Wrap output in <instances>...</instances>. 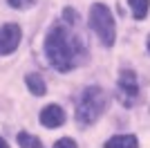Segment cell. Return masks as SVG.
Wrapping results in <instances>:
<instances>
[{"instance_id": "6da1fadb", "label": "cell", "mask_w": 150, "mask_h": 148, "mask_svg": "<svg viewBox=\"0 0 150 148\" xmlns=\"http://www.w3.org/2000/svg\"><path fill=\"white\" fill-rule=\"evenodd\" d=\"M45 54L52 68H56L58 72H69L76 68L83 58V47L74 36H69L67 29L56 25L47 31L45 38Z\"/></svg>"}, {"instance_id": "7a4b0ae2", "label": "cell", "mask_w": 150, "mask_h": 148, "mask_svg": "<svg viewBox=\"0 0 150 148\" xmlns=\"http://www.w3.org/2000/svg\"><path fill=\"white\" fill-rule=\"evenodd\" d=\"M105 103H108V97L99 85L85 88L83 94H81V99H79V103H76V119H79V123H81V126L94 123L101 115H103Z\"/></svg>"}, {"instance_id": "3957f363", "label": "cell", "mask_w": 150, "mask_h": 148, "mask_svg": "<svg viewBox=\"0 0 150 148\" xmlns=\"http://www.w3.org/2000/svg\"><path fill=\"white\" fill-rule=\"evenodd\" d=\"M90 27L92 31L99 36V41L105 47H112L114 38H117V27H114L112 14L103 2H94L92 9H90Z\"/></svg>"}, {"instance_id": "277c9868", "label": "cell", "mask_w": 150, "mask_h": 148, "mask_svg": "<svg viewBox=\"0 0 150 148\" xmlns=\"http://www.w3.org/2000/svg\"><path fill=\"white\" fill-rule=\"evenodd\" d=\"M20 38H23V31L16 23H7L0 27V56H7L16 52L20 45Z\"/></svg>"}, {"instance_id": "5b68a950", "label": "cell", "mask_w": 150, "mask_h": 148, "mask_svg": "<svg viewBox=\"0 0 150 148\" xmlns=\"http://www.w3.org/2000/svg\"><path fill=\"white\" fill-rule=\"evenodd\" d=\"M119 94H121V101L123 103H130L132 99L139 94V83H137V74L132 72V70H123L119 76Z\"/></svg>"}, {"instance_id": "8992f818", "label": "cell", "mask_w": 150, "mask_h": 148, "mask_svg": "<svg viewBox=\"0 0 150 148\" xmlns=\"http://www.w3.org/2000/svg\"><path fill=\"white\" fill-rule=\"evenodd\" d=\"M40 123H43L45 128H58L65 123V112H63L61 105H45L43 110H40Z\"/></svg>"}, {"instance_id": "52a82bcc", "label": "cell", "mask_w": 150, "mask_h": 148, "mask_svg": "<svg viewBox=\"0 0 150 148\" xmlns=\"http://www.w3.org/2000/svg\"><path fill=\"white\" fill-rule=\"evenodd\" d=\"M103 148H139V139L134 135H114L105 142Z\"/></svg>"}, {"instance_id": "ba28073f", "label": "cell", "mask_w": 150, "mask_h": 148, "mask_svg": "<svg viewBox=\"0 0 150 148\" xmlns=\"http://www.w3.org/2000/svg\"><path fill=\"white\" fill-rule=\"evenodd\" d=\"M128 5H130V11H132L134 20H144L150 11V0H128Z\"/></svg>"}, {"instance_id": "9c48e42d", "label": "cell", "mask_w": 150, "mask_h": 148, "mask_svg": "<svg viewBox=\"0 0 150 148\" xmlns=\"http://www.w3.org/2000/svg\"><path fill=\"white\" fill-rule=\"evenodd\" d=\"M25 83H27V88H29V92L36 94V97H43V94L47 92V85H45V81L40 79L38 74H27Z\"/></svg>"}, {"instance_id": "30bf717a", "label": "cell", "mask_w": 150, "mask_h": 148, "mask_svg": "<svg viewBox=\"0 0 150 148\" xmlns=\"http://www.w3.org/2000/svg\"><path fill=\"white\" fill-rule=\"evenodd\" d=\"M18 146L20 148H43L40 146V139L29 132H18Z\"/></svg>"}, {"instance_id": "8fae6325", "label": "cell", "mask_w": 150, "mask_h": 148, "mask_svg": "<svg viewBox=\"0 0 150 148\" xmlns=\"http://www.w3.org/2000/svg\"><path fill=\"white\" fill-rule=\"evenodd\" d=\"M9 2V7H13V9H29V7L36 5V0H7Z\"/></svg>"}, {"instance_id": "7c38bea8", "label": "cell", "mask_w": 150, "mask_h": 148, "mask_svg": "<svg viewBox=\"0 0 150 148\" xmlns=\"http://www.w3.org/2000/svg\"><path fill=\"white\" fill-rule=\"evenodd\" d=\"M54 148H76V142L74 139H69V137H63L54 144Z\"/></svg>"}, {"instance_id": "4fadbf2b", "label": "cell", "mask_w": 150, "mask_h": 148, "mask_svg": "<svg viewBox=\"0 0 150 148\" xmlns=\"http://www.w3.org/2000/svg\"><path fill=\"white\" fill-rule=\"evenodd\" d=\"M63 16H65V20H67L69 25H74L76 20H79V14H76L74 9H69V7H67V9H65V11H63Z\"/></svg>"}, {"instance_id": "5bb4252c", "label": "cell", "mask_w": 150, "mask_h": 148, "mask_svg": "<svg viewBox=\"0 0 150 148\" xmlns=\"http://www.w3.org/2000/svg\"><path fill=\"white\" fill-rule=\"evenodd\" d=\"M0 148H9V146H7V142L2 139V137H0Z\"/></svg>"}, {"instance_id": "9a60e30c", "label": "cell", "mask_w": 150, "mask_h": 148, "mask_svg": "<svg viewBox=\"0 0 150 148\" xmlns=\"http://www.w3.org/2000/svg\"><path fill=\"white\" fill-rule=\"evenodd\" d=\"M148 52H150V36H148Z\"/></svg>"}]
</instances>
